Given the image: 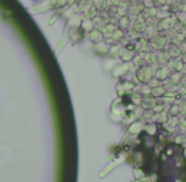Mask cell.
Returning a JSON list of instances; mask_svg holds the SVG:
<instances>
[{
	"label": "cell",
	"mask_w": 186,
	"mask_h": 182,
	"mask_svg": "<svg viewBox=\"0 0 186 182\" xmlns=\"http://www.w3.org/2000/svg\"><path fill=\"white\" fill-rule=\"evenodd\" d=\"M152 76V71L148 67H141L137 72V78L142 82H148Z\"/></svg>",
	"instance_id": "cell-1"
},
{
	"label": "cell",
	"mask_w": 186,
	"mask_h": 182,
	"mask_svg": "<svg viewBox=\"0 0 186 182\" xmlns=\"http://www.w3.org/2000/svg\"><path fill=\"white\" fill-rule=\"evenodd\" d=\"M142 101H143L142 105H143L144 109H155V106H156V101L153 99H151V97H147V99H144Z\"/></svg>",
	"instance_id": "cell-2"
},
{
	"label": "cell",
	"mask_w": 186,
	"mask_h": 182,
	"mask_svg": "<svg viewBox=\"0 0 186 182\" xmlns=\"http://www.w3.org/2000/svg\"><path fill=\"white\" fill-rule=\"evenodd\" d=\"M151 94L153 96H162L163 94H165V87H162V86H156V87H153L152 89V91H151Z\"/></svg>",
	"instance_id": "cell-3"
},
{
	"label": "cell",
	"mask_w": 186,
	"mask_h": 182,
	"mask_svg": "<svg viewBox=\"0 0 186 182\" xmlns=\"http://www.w3.org/2000/svg\"><path fill=\"white\" fill-rule=\"evenodd\" d=\"M157 80H163V78H166L168 76V71H167L166 68H160L158 71H157Z\"/></svg>",
	"instance_id": "cell-4"
},
{
	"label": "cell",
	"mask_w": 186,
	"mask_h": 182,
	"mask_svg": "<svg viewBox=\"0 0 186 182\" xmlns=\"http://www.w3.org/2000/svg\"><path fill=\"white\" fill-rule=\"evenodd\" d=\"M144 22H142V20H139V22H136L134 23V29L137 30V32H142V30H144Z\"/></svg>",
	"instance_id": "cell-5"
},
{
	"label": "cell",
	"mask_w": 186,
	"mask_h": 182,
	"mask_svg": "<svg viewBox=\"0 0 186 182\" xmlns=\"http://www.w3.org/2000/svg\"><path fill=\"white\" fill-rule=\"evenodd\" d=\"M130 99H132V103H134L136 105H139L141 104V95L139 94H134V95H132L130 96Z\"/></svg>",
	"instance_id": "cell-6"
},
{
	"label": "cell",
	"mask_w": 186,
	"mask_h": 182,
	"mask_svg": "<svg viewBox=\"0 0 186 182\" xmlns=\"http://www.w3.org/2000/svg\"><path fill=\"white\" fill-rule=\"evenodd\" d=\"M170 113H171V115H172V116H176V115L180 113V106H177V105L171 106V109H170Z\"/></svg>",
	"instance_id": "cell-7"
},
{
	"label": "cell",
	"mask_w": 186,
	"mask_h": 182,
	"mask_svg": "<svg viewBox=\"0 0 186 182\" xmlns=\"http://www.w3.org/2000/svg\"><path fill=\"white\" fill-rule=\"evenodd\" d=\"M146 58H147V61L149 62V63L156 62V56H155V53H148L147 56H146Z\"/></svg>",
	"instance_id": "cell-8"
},
{
	"label": "cell",
	"mask_w": 186,
	"mask_h": 182,
	"mask_svg": "<svg viewBox=\"0 0 186 182\" xmlns=\"http://www.w3.org/2000/svg\"><path fill=\"white\" fill-rule=\"evenodd\" d=\"M170 53H171V56H174V57H177V56H180V49H178V48H172Z\"/></svg>",
	"instance_id": "cell-9"
},
{
	"label": "cell",
	"mask_w": 186,
	"mask_h": 182,
	"mask_svg": "<svg viewBox=\"0 0 186 182\" xmlns=\"http://www.w3.org/2000/svg\"><path fill=\"white\" fill-rule=\"evenodd\" d=\"M129 23H130V22H129L128 18H122V22H120V24H122V25H125V27H127Z\"/></svg>",
	"instance_id": "cell-10"
},
{
	"label": "cell",
	"mask_w": 186,
	"mask_h": 182,
	"mask_svg": "<svg viewBox=\"0 0 186 182\" xmlns=\"http://www.w3.org/2000/svg\"><path fill=\"white\" fill-rule=\"evenodd\" d=\"M178 124H180V128H181L182 130H184V129H186V120H181Z\"/></svg>",
	"instance_id": "cell-11"
},
{
	"label": "cell",
	"mask_w": 186,
	"mask_h": 182,
	"mask_svg": "<svg viewBox=\"0 0 186 182\" xmlns=\"http://www.w3.org/2000/svg\"><path fill=\"white\" fill-rule=\"evenodd\" d=\"M148 13H149V15H151V17H153V15H156V9H149Z\"/></svg>",
	"instance_id": "cell-12"
},
{
	"label": "cell",
	"mask_w": 186,
	"mask_h": 182,
	"mask_svg": "<svg viewBox=\"0 0 186 182\" xmlns=\"http://www.w3.org/2000/svg\"><path fill=\"white\" fill-rule=\"evenodd\" d=\"M182 110H184V111H186V101H184V103H182Z\"/></svg>",
	"instance_id": "cell-13"
},
{
	"label": "cell",
	"mask_w": 186,
	"mask_h": 182,
	"mask_svg": "<svg viewBox=\"0 0 186 182\" xmlns=\"http://www.w3.org/2000/svg\"><path fill=\"white\" fill-rule=\"evenodd\" d=\"M184 61H185V62H186V55H185V57H184Z\"/></svg>",
	"instance_id": "cell-14"
}]
</instances>
